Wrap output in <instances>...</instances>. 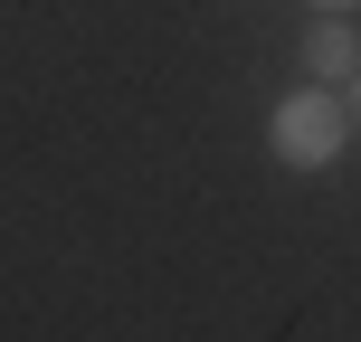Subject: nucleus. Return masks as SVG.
Here are the masks:
<instances>
[{
    "instance_id": "1",
    "label": "nucleus",
    "mask_w": 361,
    "mask_h": 342,
    "mask_svg": "<svg viewBox=\"0 0 361 342\" xmlns=\"http://www.w3.org/2000/svg\"><path fill=\"white\" fill-rule=\"evenodd\" d=\"M267 143H276V162H286V171H333V162H343V143H352V114H343V95H333V86H305V95L276 105Z\"/></svg>"
},
{
    "instance_id": "2",
    "label": "nucleus",
    "mask_w": 361,
    "mask_h": 342,
    "mask_svg": "<svg viewBox=\"0 0 361 342\" xmlns=\"http://www.w3.org/2000/svg\"><path fill=\"white\" fill-rule=\"evenodd\" d=\"M295 57H305V76H314V86H343V76L361 67V38H352V19H314V29H305V48H295Z\"/></svg>"
},
{
    "instance_id": "3",
    "label": "nucleus",
    "mask_w": 361,
    "mask_h": 342,
    "mask_svg": "<svg viewBox=\"0 0 361 342\" xmlns=\"http://www.w3.org/2000/svg\"><path fill=\"white\" fill-rule=\"evenodd\" d=\"M343 114H352V133H361V67L343 76Z\"/></svg>"
},
{
    "instance_id": "4",
    "label": "nucleus",
    "mask_w": 361,
    "mask_h": 342,
    "mask_svg": "<svg viewBox=\"0 0 361 342\" xmlns=\"http://www.w3.org/2000/svg\"><path fill=\"white\" fill-rule=\"evenodd\" d=\"M314 10H333V19H352V10H361V0H314Z\"/></svg>"
}]
</instances>
